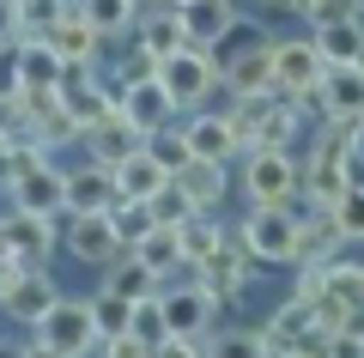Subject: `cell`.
<instances>
[{
	"instance_id": "cell-1",
	"label": "cell",
	"mask_w": 364,
	"mask_h": 358,
	"mask_svg": "<svg viewBox=\"0 0 364 358\" xmlns=\"http://www.w3.org/2000/svg\"><path fill=\"white\" fill-rule=\"evenodd\" d=\"M352 182V122H328V134H316L310 146V164L298 177V194H304V213L310 206H334Z\"/></svg>"
},
{
	"instance_id": "cell-2",
	"label": "cell",
	"mask_w": 364,
	"mask_h": 358,
	"mask_svg": "<svg viewBox=\"0 0 364 358\" xmlns=\"http://www.w3.org/2000/svg\"><path fill=\"white\" fill-rule=\"evenodd\" d=\"M298 206H249L243 231V249L255 261H298Z\"/></svg>"
},
{
	"instance_id": "cell-3",
	"label": "cell",
	"mask_w": 364,
	"mask_h": 358,
	"mask_svg": "<svg viewBox=\"0 0 364 358\" xmlns=\"http://www.w3.org/2000/svg\"><path fill=\"white\" fill-rule=\"evenodd\" d=\"M328 79L322 55H316L310 37H273V98H316Z\"/></svg>"
},
{
	"instance_id": "cell-4",
	"label": "cell",
	"mask_w": 364,
	"mask_h": 358,
	"mask_svg": "<svg viewBox=\"0 0 364 358\" xmlns=\"http://www.w3.org/2000/svg\"><path fill=\"white\" fill-rule=\"evenodd\" d=\"M249 273H255V256L243 249V231L225 225V243L195 268V285H200V292H213L219 304H231V298L249 292Z\"/></svg>"
},
{
	"instance_id": "cell-5",
	"label": "cell",
	"mask_w": 364,
	"mask_h": 358,
	"mask_svg": "<svg viewBox=\"0 0 364 358\" xmlns=\"http://www.w3.org/2000/svg\"><path fill=\"white\" fill-rule=\"evenodd\" d=\"M37 346L55 358H85L97 346V322H91V304L79 298H55V310L37 322Z\"/></svg>"
},
{
	"instance_id": "cell-6",
	"label": "cell",
	"mask_w": 364,
	"mask_h": 358,
	"mask_svg": "<svg viewBox=\"0 0 364 358\" xmlns=\"http://www.w3.org/2000/svg\"><path fill=\"white\" fill-rule=\"evenodd\" d=\"M158 85L176 110H195L219 85V61H213V49H176L170 61H158Z\"/></svg>"
},
{
	"instance_id": "cell-7",
	"label": "cell",
	"mask_w": 364,
	"mask_h": 358,
	"mask_svg": "<svg viewBox=\"0 0 364 358\" xmlns=\"http://www.w3.org/2000/svg\"><path fill=\"white\" fill-rule=\"evenodd\" d=\"M243 194H249V206H298V164H291V152H249Z\"/></svg>"
},
{
	"instance_id": "cell-8",
	"label": "cell",
	"mask_w": 364,
	"mask_h": 358,
	"mask_svg": "<svg viewBox=\"0 0 364 358\" xmlns=\"http://www.w3.org/2000/svg\"><path fill=\"white\" fill-rule=\"evenodd\" d=\"M170 13H176L188 49H219L225 31L237 25V6H231V0H170Z\"/></svg>"
},
{
	"instance_id": "cell-9",
	"label": "cell",
	"mask_w": 364,
	"mask_h": 358,
	"mask_svg": "<svg viewBox=\"0 0 364 358\" xmlns=\"http://www.w3.org/2000/svg\"><path fill=\"white\" fill-rule=\"evenodd\" d=\"M0 231H6V256L25 273H43V261H49V249H55V219L13 213V219H0Z\"/></svg>"
},
{
	"instance_id": "cell-10",
	"label": "cell",
	"mask_w": 364,
	"mask_h": 358,
	"mask_svg": "<svg viewBox=\"0 0 364 358\" xmlns=\"http://www.w3.org/2000/svg\"><path fill=\"white\" fill-rule=\"evenodd\" d=\"M67 249H73L79 261H91V268H109L128 243H122V231L109 225V213H73V225H67Z\"/></svg>"
},
{
	"instance_id": "cell-11",
	"label": "cell",
	"mask_w": 364,
	"mask_h": 358,
	"mask_svg": "<svg viewBox=\"0 0 364 358\" xmlns=\"http://www.w3.org/2000/svg\"><path fill=\"white\" fill-rule=\"evenodd\" d=\"M298 128H304V103L267 98V110L255 115V128H249V146H243V152H291Z\"/></svg>"
},
{
	"instance_id": "cell-12",
	"label": "cell",
	"mask_w": 364,
	"mask_h": 358,
	"mask_svg": "<svg viewBox=\"0 0 364 358\" xmlns=\"http://www.w3.org/2000/svg\"><path fill=\"white\" fill-rule=\"evenodd\" d=\"M61 189H67V177L55 164H37V170H18L13 177V213H37V219H55L61 213Z\"/></svg>"
},
{
	"instance_id": "cell-13",
	"label": "cell",
	"mask_w": 364,
	"mask_h": 358,
	"mask_svg": "<svg viewBox=\"0 0 364 358\" xmlns=\"http://www.w3.org/2000/svg\"><path fill=\"white\" fill-rule=\"evenodd\" d=\"M122 194H116V177L104 164H79L67 170V189H61V213H109Z\"/></svg>"
},
{
	"instance_id": "cell-14",
	"label": "cell",
	"mask_w": 364,
	"mask_h": 358,
	"mask_svg": "<svg viewBox=\"0 0 364 358\" xmlns=\"http://www.w3.org/2000/svg\"><path fill=\"white\" fill-rule=\"evenodd\" d=\"M158 304H164V328L170 334H188V340H200V334L219 322V298L200 292V285H182V292L158 298Z\"/></svg>"
},
{
	"instance_id": "cell-15",
	"label": "cell",
	"mask_w": 364,
	"mask_h": 358,
	"mask_svg": "<svg viewBox=\"0 0 364 358\" xmlns=\"http://www.w3.org/2000/svg\"><path fill=\"white\" fill-rule=\"evenodd\" d=\"M170 115H176V103L164 98L158 79H146V85H122V122H128L140 140L158 134V128H170Z\"/></svg>"
},
{
	"instance_id": "cell-16",
	"label": "cell",
	"mask_w": 364,
	"mask_h": 358,
	"mask_svg": "<svg viewBox=\"0 0 364 358\" xmlns=\"http://www.w3.org/2000/svg\"><path fill=\"white\" fill-rule=\"evenodd\" d=\"M55 298H61V285H55L49 273H18V280L6 285V298H0V310H6L13 322H25V328H37V322L55 310Z\"/></svg>"
},
{
	"instance_id": "cell-17",
	"label": "cell",
	"mask_w": 364,
	"mask_h": 358,
	"mask_svg": "<svg viewBox=\"0 0 364 358\" xmlns=\"http://www.w3.org/2000/svg\"><path fill=\"white\" fill-rule=\"evenodd\" d=\"M182 140H188V158H207V164H225L231 152H243V140L231 134V122L213 115V110L188 115V122H182Z\"/></svg>"
},
{
	"instance_id": "cell-18",
	"label": "cell",
	"mask_w": 364,
	"mask_h": 358,
	"mask_svg": "<svg viewBox=\"0 0 364 358\" xmlns=\"http://www.w3.org/2000/svg\"><path fill=\"white\" fill-rule=\"evenodd\" d=\"M316 103H322L328 122H364V73L358 67H328Z\"/></svg>"
},
{
	"instance_id": "cell-19",
	"label": "cell",
	"mask_w": 364,
	"mask_h": 358,
	"mask_svg": "<svg viewBox=\"0 0 364 358\" xmlns=\"http://www.w3.org/2000/svg\"><path fill=\"white\" fill-rule=\"evenodd\" d=\"M109 177H116V194H122V201H152V194L170 182V170L158 164L146 146H134L122 164H109Z\"/></svg>"
},
{
	"instance_id": "cell-20",
	"label": "cell",
	"mask_w": 364,
	"mask_h": 358,
	"mask_svg": "<svg viewBox=\"0 0 364 358\" xmlns=\"http://www.w3.org/2000/svg\"><path fill=\"white\" fill-rule=\"evenodd\" d=\"M170 182L188 194L195 213H213V206L225 201V189H231V182H225V164H207V158H188L182 170H170Z\"/></svg>"
},
{
	"instance_id": "cell-21",
	"label": "cell",
	"mask_w": 364,
	"mask_h": 358,
	"mask_svg": "<svg viewBox=\"0 0 364 358\" xmlns=\"http://www.w3.org/2000/svg\"><path fill=\"white\" fill-rule=\"evenodd\" d=\"M43 43L55 49V61H61V67H91V61H97V43H104V37H97V31H91L79 13H67V19H61V25H55Z\"/></svg>"
},
{
	"instance_id": "cell-22",
	"label": "cell",
	"mask_w": 364,
	"mask_h": 358,
	"mask_svg": "<svg viewBox=\"0 0 364 358\" xmlns=\"http://www.w3.org/2000/svg\"><path fill=\"white\" fill-rule=\"evenodd\" d=\"M13 61H18V85L61 91V73H67V67L55 61V49H49L43 37H18V43H13Z\"/></svg>"
},
{
	"instance_id": "cell-23",
	"label": "cell",
	"mask_w": 364,
	"mask_h": 358,
	"mask_svg": "<svg viewBox=\"0 0 364 358\" xmlns=\"http://www.w3.org/2000/svg\"><path fill=\"white\" fill-rule=\"evenodd\" d=\"M346 243L334 225V213L328 206H310V213L298 219V261H334V249Z\"/></svg>"
},
{
	"instance_id": "cell-24",
	"label": "cell",
	"mask_w": 364,
	"mask_h": 358,
	"mask_svg": "<svg viewBox=\"0 0 364 358\" xmlns=\"http://www.w3.org/2000/svg\"><path fill=\"white\" fill-rule=\"evenodd\" d=\"M85 140H91V164H104V170H109V164H122V158L140 146V134H134L128 122H122V110H116V115H104V122H91Z\"/></svg>"
},
{
	"instance_id": "cell-25",
	"label": "cell",
	"mask_w": 364,
	"mask_h": 358,
	"mask_svg": "<svg viewBox=\"0 0 364 358\" xmlns=\"http://www.w3.org/2000/svg\"><path fill=\"white\" fill-rule=\"evenodd\" d=\"M322 298L340 310V316L364 310V261H328L322 268Z\"/></svg>"
},
{
	"instance_id": "cell-26",
	"label": "cell",
	"mask_w": 364,
	"mask_h": 358,
	"mask_svg": "<svg viewBox=\"0 0 364 358\" xmlns=\"http://www.w3.org/2000/svg\"><path fill=\"white\" fill-rule=\"evenodd\" d=\"M104 292H116V298H128V304H140V298H158V273L146 268L134 249H122L116 261H109V285Z\"/></svg>"
},
{
	"instance_id": "cell-27",
	"label": "cell",
	"mask_w": 364,
	"mask_h": 358,
	"mask_svg": "<svg viewBox=\"0 0 364 358\" xmlns=\"http://www.w3.org/2000/svg\"><path fill=\"white\" fill-rule=\"evenodd\" d=\"M219 243H225V225H213L207 213H195V219H182V225H176V256H182V268H200Z\"/></svg>"
},
{
	"instance_id": "cell-28",
	"label": "cell",
	"mask_w": 364,
	"mask_h": 358,
	"mask_svg": "<svg viewBox=\"0 0 364 358\" xmlns=\"http://www.w3.org/2000/svg\"><path fill=\"white\" fill-rule=\"evenodd\" d=\"M316 55H322V67H352L358 61V49H364V19H352V25H328V31H316Z\"/></svg>"
},
{
	"instance_id": "cell-29",
	"label": "cell",
	"mask_w": 364,
	"mask_h": 358,
	"mask_svg": "<svg viewBox=\"0 0 364 358\" xmlns=\"http://www.w3.org/2000/svg\"><path fill=\"white\" fill-rule=\"evenodd\" d=\"M140 49L152 55V61H170L176 49H188V37H182L176 13H170V0H164V13H152V19L140 25Z\"/></svg>"
},
{
	"instance_id": "cell-30",
	"label": "cell",
	"mask_w": 364,
	"mask_h": 358,
	"mask_svg": "<svg viewBox=\"0 0 364 358\" xmlns=\"http://www.w3.org/2000/svg\"><path fill=\"white\" fill-rule=\"evenodd\" d=\"M140 13V0H79V19H85L97 37H122Z\"/></svg>"
},
{
	"instance_id": "cell-31",
	"label": "cell",
	"mask_w": 364,
	"mask_h": 358,
	"mask_svg": "<svg viewBox=\"0 0 364 358\" xmlns=\"http://www.w3.org/2000/svg\"><path fill=\"white\" fill-rule=\"evenodd\" d=\"M13 13H18V37H49L73 6L67 0H13Z\"/></svg>"
},
{
	"instance_id": "cell-32",
	"label": "cell",
	"mask_w": 364,
	"mask_h": 358,
	"mask_svg": "<svg viewBox=\"0 0 364 358\" xmlns=\"http://www.w3.org/2000/svg\"><path fill=\"white\" fill-rule=\"evenodd\" d=\"M207 358H267V340L261 328H219L207 340Z\"/></svg>"
},
{
	"instance_id": "cell-33",
	"label": "cell",
	"mask_w": 364,
	"mask_h": 358,
	"mask_svg": "<svg viewBox=\"0 0 364 358\" xmlns=\"http://www.w3.org/2000/svg\"><path fill=\"white\" fill-rule=\"evenodd\" d=\"M134 256H140L146 268L158 273V280H164L170 268H182V256H176V231H164V225H158V231H146L140 243H134Z\"/></svg>"
},
{
	"instance_id": "cell-34",
	"label": "cell",
	"mask_w": 364,
	"mask_h": 358,
	"mask_svg": "<svg viewBox=\"0 0 364 358\" xmlns=\"http://www.w3.org/2000/svg\"><path fill=\"white\" fill-rule=\"evenodd\" d=\"M128 316H134L128 298H116V292H97V298H91V322H97V340H109V334H128Z\"/></svg>"
},
{
	"instance_id": "cell-35",
	"label": "cell",
	"mask_w": 364,
	"mask_h": 358,
	"mask_svg": "<svg viewBox=\"0 0 364 358\" xmlns=\"http://www.w3.org/2000/svg\"><path fill=\"white\" fill-rule=\"evenodd\" d=\"M146 213H152V225H164V231H176L182 219H195V206H188V194L176 189V182H164V189L146 201Z\"/></svg>"
},
{
	"instance_id": "cell-36",
	"label": "cell",
	"mask_w": 364,
	"mask_h": 358,
	"mask_svg": "<svg viewBox=\"0 0 364 358\" xmlns=\"http://www.w3.org/2000/svg\"><path fill=\"white\" fill-rule=\"evenodd\" d=\"M334 225H340V237H352V243H364V182H346V194H340L334 206Z\"/></svg>"
},
{
	"instance_id": "cell-37",
	"label": "cell",
	"mask_w": 364,
	"mask_h": 358,
	"mask_svg": "<svg viewBox=\"0 0 364 358\" xmlns=\"http://www.w3.org/2000/svg\"><path fill=\"white\" fill-rule=\"evenodd\" d=\"M109 225H116L122 231V243H140V237H146V231H158L152 225V213H146V201H116V206H109Z\"/></svg>"
},
{
	"instance_id": "cell-38",
	"label": "cell",
	"mask_w": 364,
	"mask_h": 358,
	"mask_svg": "<svg viewBox=\"0 0 364 358\" xmlns=\"http://www.w3.org/2000/svg\"><path fill=\"white\" fill-rule=\"evenodd\" d=\"M128 334L140 346H152V340H164V304H158V298H140V304H134V316H128Z\"/></svg>"
},
{
	"instance_id": "cell-39",
	"label": "cell",
	"mask_w": 364,
	"mask_h": 358,
	"mask_svg": "<svg viewBox=\"0 0 364 358\" xmlns=\"http://www.w3.org/2000/svg\"><path fill=\"white\" fill-rule=\"evenodd\" d=\"M140 146H146L164 170H182V164H188V140H182V128H158V134H146Z\"/></svg>"
},
{
	"instance_id": "cell-40",
	"label": "cell",
	"mask_w": 364,
	"mask_h": 358,
	"mask_svg": "<svg viewBox=\"0 0 364 358\" xmlns=\"http://www.w3.org/2000/svg\"><path fill=\"white\" fill-rule=\"evenodd\" d=\"M310 31H328V25H352V19H364V0H316L310 13Z\"/></svg>"
},
{
	"instance_id": "cell-41",
	"label": "cell",
	"mask_w": 364,
	"mask_h": 358,
	"mask_svg": "<svg viewBox=\"0 0 364 358\" xmlns=\"http://www.w3.org/2000/svg\"><path fill=\"white\" fill-rule=\"evenodd\" d=\"M146 358H200V340H188V334H164V340L146 346Z\"/></svg>"
},
{
	"instance_id": "cell-42",
	"label": "cell",
	"mask_w": 364,
	"mask_h": 358,
	"mask_svg": "<svg viewBox=\"0 0 364 358\" xmlns=\"http://www.w3.org/2000/svg\"><path fill=\"white\" fill-rule=\"evenodd\" d=\"M146 79H158V61H152L146 49H134L128 67H122V85H146Z\"/></svg>"
},
{
	"instance_id": "cell-43",
	"label": "cell",
	"mask_w": 364,
	"mask_h": 358,
	"mask_svg": "<svg viewBox=\"0 0 364 358\" xmlns=\"http://www.w3.org/2000/svg\"><path fill=\"white\" fill-rule=\"evenodd\" d=\"M104 358H146V346L134 340V334H109V340H104Z\"/></svg>"
},
{
	"instance_id": "cell-44",
	"label": "cell",
	"mask_w": 364,
	"mask_h": 358,
	"mask_svg": "<svg viewBox=\"0 0 364 358\" xmlns=\"http://www.w3.org/2000/svg\"><path fill=\"white\" fill-rule=\"evenodd\" d=\"M18 43V13H13V0H0V49H13Z\"/></svg>"
},
{
	"instance_id": "cell-45",
	"label": "cell",
	"mask_w": 364,
	"mask_h": 358,
	"mask_svg": "<svg viewBox=\"0 0 364 358\" xmlns=\"http://www.w3.org/2000/svg\"><path fill=\"white\" fill-rule=\"evenodd\" d=\"M0 189H13V146H6V134H0Z\"/></svg>"
},
{
	"instance_id": "cell-46",
	"label": "cell",
	"mask_w": 364,
	"mask_h": 358,
	"mask_svg": "<svg viewBox=\"0 0 364 358\" xmlns=\"http://www.w3.org/2000/svg\"><path fill=\"white\" fill-rule=\"evenodd\" d=\"M18 273H25V268H18V261H13V256H0V298H6V285H13V280H18Z\"/></svg>"
},
{
	"instance_id": "cell-47",
	"label": "cell",
	"mask_w": 364,
	"mask_h": 358,
	"mask_svg": "<svg viewBox=\"0 0 364 358\" xmlns=\"http://www.w3.org/2000/svg\"><path fill=\"white\" fill-rule=\"evenodd\" d=\"M352 170H364V122H352Z\"/></svg>"
},
{
	"instance_id": "cell-48",
	"label": "cell",
	"mask_w": 364,
	"mask_h": 358,
	"mask_svg": "<svg viewBox=\"0 0 364 358\" xmlns=\"http://www.w3.org/2000/svg\"><path fill=\"white\" fill-rule=\"evenodd\" d=\"M273 6H286V13H310L316 0H273Z\"/></svg>"
},
{
	"instance_id": "cell-49",
	"label": "cell",
	"mask_w": 364,
	"mask_h": 358,
	"mask_svg": "<svg viewBox=\"0 0 364 358\" xmlns=\"http://www.w3.org/2000/svg\"><path fill=\"white\" fill-rule=\"evenodd\" d=\"M0 358H25V346H13V340H0Z\"/></svg>"
},
{
	"instance_id": "cell-50",
	"label": "cell",
	"mask_w": 364,
	"mask_h": 358,
	"mask_svg": "<svg viewBox=\"0 0 364 358\" xmlns=\"http://www.w3.org/2000/svg\"><path fill=\"white\" fill-rule=\"evenodd\" d=\"M25 358H55V352H43V346H25Z\"/></svg>"
},
{
	"instance_id": "cell-51",
	"label": "cell",
	"mask_w": 364,
	"mask_h": 358,
	"mask_svg": "<svg viewBox=\"0 0 364 358\" xmlns=\"http://www.w3.org/2000/svg\"><path fill=\"white\" fill-rule=\"evenodd\" d=\"M231 6H243V0H231Z\"/></svg>"
}]
</instances>
